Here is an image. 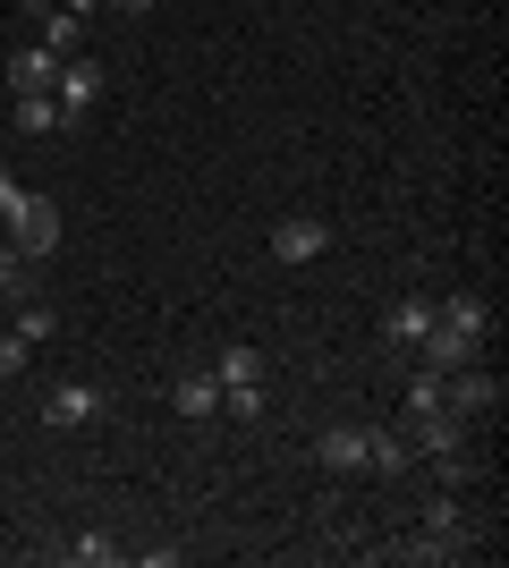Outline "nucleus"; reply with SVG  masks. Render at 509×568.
<instances>
[{"instance_id":"nucleus-8","label":"nucleus","mask_w":509,"mask_h":568,"mask_svg":"<svg viewBox=\"0 0 509 568\" xmlns=\"http://www.w3.org/2000/svg\"><path fill=\"white\" fill-rule=\"evenodd\" d=\"M416 535H425V544H441L450 560L467 551V535H476V526H467V509H459V484H441V500L425 509V526H416Z\"/></svg>"},{"instance_id":"nucleus-22","label":"nucleus","mask_w":509,"mask_h":568,"mask_svg":"<svg viewBox=\"0 0 509 568\" xmlns=\"http://www.w3.org/2000/svg\"><path fill=\"white\" fill-rule=\"evenodd\" d=\"M69 18H85V26H94V18H102V0H69Z\"/></svg>"},{"instance_id":"nucleus-20","label":"nucleus","mask_w":509,"mask_h":568,"mask_svg":"<svg viewBox=\"0 0 509 568\" xmlns=\"http://www.w3.org/2000/svg\"><path fill=\"white\" fill-rule=\"evenodd\" d=\"M26 281H34V272H26V255H18V246H0V297H9V288H26Z\"/></svg>"},{"instance_id":"nucleus-12","label":"nucleus","mask_w":509,"mask_h":568,"mask_svg":"<svg viewBox=\"0 0 509 568\" xmlns=\"http://www.w3.org/2000/svg\"><path fill=\"white\" fill-rule=\"evenodd\" d=\"M425 332H434V297H399V306L383 314V339H390V348H416Z\"/></svg>"},{"instance_id":"nucleus-14","label":"nucleus","mask_w":509,"mask_h":568,"mask_svg":"<svg viewBox=\"0 0 509 568\" xmlns=\"http://www.w3.org/2000/svg\"><path fill=\"white\" fill-rule=\"evenodd\" d=\"M365 467H383V475L416 467V450H408V433H365Z\"/></svg>"},{"instance_id":"nucleus-18","label":"nucleus","mask_w":509,"mask_h":568,"mask_svg":"<svg viewBox=\"0 0 509 568\" xmlns=\"http://www.w3.org/2000/svg\"><path fill=\"white\" fill-rule=\"evenodd\" d=\"M9 332H18L26 348H43V339L60 332V314H51V306H18V323H9Z\"/></svg>"},{"instance_id":"nucleus-7","label":"nucleus","mask_w":509,"mask_h":568,"mask_svg":"<svg viewBox=\"0 0 509 568\" xmlns=\"http://www.w3.org/2000/svg\"><path fill=\"white\" fill-rule=\"evenodd\" d=\"M51 102H60V119H85L102 102V69L77 51V60H60V85H51Z\"/></svg>"},{"instance_id":"nucleus-9","label":"nucleus","mask_w":509,"mask_h":568,"mask_svg":"<svg viewBox=\"0 0 509 568\" xmlns=\"http://www.w3.org/2000/svg\"><path fill=\"white\" fill-rule=\"evenodd\" d=\"M434 323H441L450 339H476V348H485V332H492V306L476 297V288H459V297H434Z\"/></svg>"},{"instance_id":"nucleus-11","label":"nucleus","mask_w":509,"mask_h":568,"mask_svg":"<svg viewBox=\"0 0 509 568\" xmlns=\"http://www.w3.org/2000/svg\"><path fill=\"white\" fill-rule=\"evenodd\" d=\"M51 85H60V51H43V43L9 51V94H51Z\"/></svg>"},{"instance_id":"nucleus-21","label":"nucleus","mask_w":509,"mask_h":568,"mask_svg":"<svg viewBox=\"0 0 509 568\" xmlns=\"http://www.w3.org/2000/svg\"><path fill=\"white\" fill-rule=\"evenodd\" d=\"M102 9H120V18H145L153 0H102Z\"/></svg>"},{"instance_id":"nucleus-10","label":"nucleus","mask_w":509,"mask_h":568,"mask_svg":"<svg viewBox=\"0 0 509 568\" xmlns=\"http://www.w3.org/2000/svg\"><path fill=\"white\" fill-rule=\"evenodd\" d=\"M315 467L323 475H365V425H323L315 433Z\"/></svg>"},{"instance_id":"nucleus-2","label":"nucleus","mask_w":509,"mask_h":568,"mask_svg":"<svg viewBox=\"0 0 509 568\" xmlns=\"http://www.w3.org/2000/svg\"><path fill=\"white\" fill-rule=\"evenodd\" d=\"M102 416H111V390H102V382H60V390L43 399L51 433H85V425H102Z\"/></svg>"},{"instance_id":"nucleus-15","label":"nucleus","mask_w":509,"mask_h":568,"mask_svg":"<svg viewBox=\"0 0 509 568\" xmlns=\"http://www.w3.org/2000/svg\"><path fill=\"white\" fill-rule=\"evenodd\" d=\"M264 374H272L264 348H246V339H238V348H221V365H213V382H264Z\"/></svg>"},{"instance_id":"nucleus-16","label":"nucleus","mask_w":509,"mask_h":568,"mask_svg":"<svg viewBox=\"0 0 509 568\" xmlns=\"http://www.w3.org/2000/svg\"><path fill=\"white\" fill-rule=\"evenodd\" d=\"M60 560L69 568H111V560H128V551L111 544V535H77V544H60Z\"/></svg>"},{"instance_id":"nucleus-4","label":"nucleus","mask_w":509,"mask_h":568,"mask_svg":"<svg viewBox=\"0 0 509 568\" xmlns=\"http://www.w3.org/2000/svg\"><path fill=\"white\" fill-rule=\"evenodd\" d=\"M315 255H332V221L289 213L281 230H272V263H315Z\"/></svg>"},{"instance_id":"nucleus-3","label":"nucleus","mask_w":509,"mask_h":568,"mask_svg":"<svg viewBox=\"0 0 509 568\" xmlns=\"http://www.w3.org/2000/svg\"><path fill=\"white\" fill-rule=\"evenodd\" d=\"M441 407H450V416H492V407H501V374H492V365H476V356H467L459 374L441 382Z\"/></svg>"},{"instance_id":"nucleus-23","label":"nucleus","mask_w":509,"mask_h":568,"mask_svg":"<svg viewBox=\"0 0 509 568\" xmlns=\"http://www.w3.org/2000/svg\"><path fill=\"white\" fill-rule=\"evenodd\" d=\"M0 323H9V297H0Z\"/></svg>"},{"instance_id":"nucleus-19","label":"nucleus","mask_w":509,"mask_h":568,"mask_svg":"<svg viewBox=\"0 0 509 568\" xmlns=\"http://www.w3.org/2000/svg\"><path fill=\"white\" fill-rule=\"evenodd\" d=\"M26 365H34V348H26V339L9 332V323H0V382H18Z\"/></svg>"},{"instance_id":"nucleus-6","label":"nucleus","mask_w":509,"mask_h":568,"mask_svg":"<svg viewBox=\"0 0 509 568\" xmlns=\"http://www.w3.org/2000/svg\"><path fill=\"white\" fill-rule=\"evenodd\" d=\"M18 9L43 26V51H60V60L85 51V18H69V0H18Z\"/></svg>"},{"instance_id":"nucleus-1","label":"nucleus","mask_w":509,"mask_h":568,"mask_svg":"<svg viewBox=\"0 0 509 568\" xmlns=\"http://www.w3.org/2000/svg\"><path fill=\"white\" fill-rule=\"evenodd\" d=\"M0 221H9V246H18L26 263L60 255V204H51V195H34V187H18L9 170H0Z\"/></svg>"},{"instance_id":"nucleus-13","label":"nucleus","mask_w":509,"mask_h":568,"mask_svg":"<svg viewBox=\"0 0 509 568\" xmlns=\"http://www.w3.org/2000/svg\"><path fill=\"white\" fill-rule=\"evenodd\" d=\"M170 407H179L187 425H204V416H221V382L213 374H179L170 382Z\"/></svg>"},{"instance_id":"nucleus-17","label":"nucleus","mask_w":509,"mask_h":568,"mask_svg":"<svg viewBox=\"0 0 509 568\" xmlns=\"http://www.w3.org/2000/svg\"><path fill=\"white\" fill-rule=\"evenodd\" d=\"M18 128L26 136H51V128H60V102L51 94H18Z\"/></svg>"},{"instance_id":"nucleus-5","label":"nucleus","mask_w":509,"mask_h":568,"mask_svg":"<svg viewBox=\"0 0 509 568\" xmlns=\"http://www.w3.org/2000/svg\"><path fill=\"white\" fill-rule=\"evenodd\" d=\"M459 425L467 416H450V407H416L408 416V450L416 458H459Z\"/></svg>"}]
</instances>
